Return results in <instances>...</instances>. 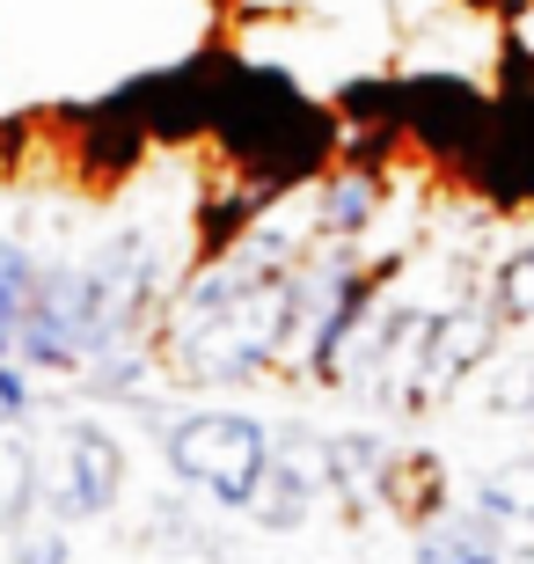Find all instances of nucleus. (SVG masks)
I'll return each mask as SVG.
<instances>
[{"instance_id": "nucleus-8", "label": "nucleus", "mask_w": 534, "mask_h": 564, "mask_svg": "<svg viewBox=\"0 0 534 564\" xmlns=\"http://www.w3.org/2000/svg\"><path fill=\"white\" fill-rule=\"evenodd\" d=\"M411 564H505V550H498V521L491 513H476V506H461V513H447V521H432L411 535Z\"/></svg>"}, {"instance_id": "nucleus-1", "label": "nucleus", "mask_w": 534, "mask_h": 564, "mask_svg": "<svg viewBox=\"0 0 534 564\" xmlns=\"http://www.w3.org/2000/svg\"><path fill=\"white\" fill-rule=\"evenodd\" d=\"M154 447H162V477L176 491L220 506V513H242L271 462V419L235 411V403H198V411H176Z\"/></svg>"}, {"instance_id": "nucleus-10", "label": "nucleus", "mask_w": 534, "mask_h": 564, "mask_svg": "<svg viewBox=\"0 0 534 564\" xmlns=\"http://www.w3.org/2000/svg\"><path fill=\"white\" fill-rule=\"evenodd\" d=\"M483 308H491L505 330H534V235L498 250V264L483 272Z\"/></svg>"}, {"instance_id": "nucleus-2", "label": "nucleus", "mask_w": 534, "mask_h": 564, "mask_svg": "<svg viewBox=\"0 0 534 564\" xmlns=\"http://www.w3.org/2000/svg\"><path fill=\"white\" fill-rule=\"evenodd\" d=\"M124 491H132V447L118 425L74 411L44 433V506H37L44 521L96 528L124 506Z\"/></svg>"}, {"instance_id": "nucleus-7", "label": "nucleus", "mask_w": 534, "mask_h": 564, "mask_svg": "<svg viewBox=\"0 0 534 564\" xmlns=\"http://www.w3.org/2000/svg\"><path fill=\"white\" fill-rule=\"evenodd\" d=\"M44 506V440L30 419H0V535L37 521Z\"/></svg>"}, {"instance_id": "nucleus-4", "label": "nucleus", "mask_w": 534, "mask_h": 564, "mask_svg": "<svg viewBox=\"0 0 534 564\" xmlns=\"http://www.w3.org/2000/svg\"><path fill=\"white\" fill-rule=\"evenodd\" d=\"M389 169L381 162H337L323 169L308 184V235L315 242H373V228H381V213H389Z\"/></svg>"}, {"instance_id": "nucleus-9", "label": "nucleus", "mask_w": 534, "mask_h": 564, "mask_svg": "<svg viewBox=\"0 0 534 564\" xmlns=\"http://www.w3.org/2000/svg\"><path fill=\"white\" fill-rule=\"evenodd\" d=\"M37 272H44V250L30 242V228H0V359H15L22 345V315H30Z\"/></svg>"}, {"instance_id": "nucleus-12", "label": "nucleus", "mask_w": 534, "mask_h": 564, "mask_svg": "<svg viewBox=\"0 0 534 564\" xmlns=\"http://www.w3.org/2000/svg\"><path fill=\"white\" fill-rule=\"evenodd\" d=\"M37 411V375L22 359H0V419H30Z\"/></svg>"}, {"instance_id": "nucleus-5", "label": "nucleus", "mask_w": 534, "mask_h": 564, "mask_svg": "<svg viewBox=\"0 0 534 564\" xmlns=\"http://www.w3.org/2000/svg\"><path fill=\"white\" fill-rule=\"evenodd\" d=\"M389 455H395V440L381 425H329V433H315V484H323V499H337L345 528H359L373 513Z\"/></svg>"}, {"instance_id": "nucleus-6", "label": "nucleus", "mask_w": 534, "mask_h": 564, "mask_svg": "<svg viewBox=\"0 0 534 564\" xmlns=\"http://www.w3.org/2000/svg\"><path fill=\"white\" fill-rule=\"evenodd\" d=\"M373 506H389L395 521L411 528H432V521H447L454 513V477H447V462L432 455V447H395L389 469H381V491H373Z\"/></svg>"}, {"instance_id": "nucleus-3", "label": "nucleus", "mask_w": 534, "mask_h": 564, "mask_svg": "<svg viewBox=\"0 0 534 564\" xmlns=\"http://www.w3.org/2000/svg\"><path fill=\"white\" fill-rule=\"evenodd\" d=\"M498 337H505V323L483 308V293H469V301H447V308L432 315V345H425V411H439L454 389H469L483 367H498Z\"/></svg>"}, {"instance_id": "nucleus-11", "label": "nucleus", "mask_w": 534, "mask_h": 564, "mask_svg": "<svg viewBox=\"0 0 534 564\" xmlns=\"http://www.w3.org/2000/svg\"><path fill=\"white\" fill-rule=\"evenodd\" d=\"M8 564H74V528H59V521H30V528H15L8 535Z\"/></svg>"}, {"instance_id": "nucleus-13", "label": "nucleus", "mask_w": 534, "mask_h": 564, "mask_svg": "<svg viewBox=\"0 0 534 564\" xmlns=\"http://www.w3.org/2000/svg\"><path fill=\"white\" fill-rule=\"evenodd\" d=\"M0 543H8V535H0Z\"/></svg>"}]
</instances>
